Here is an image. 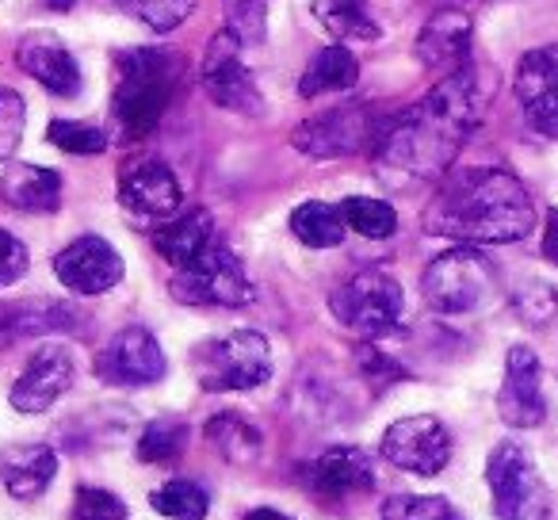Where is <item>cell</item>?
<instances>
[{"label":"cell","mask_w":558,"mask_h":520,"mask_svg":"<svg viewBox=\"0 0 558 520\" xmlns=\"http://www.w3.org/2000/svg\"><path fill=\"white\" fill-rule=\"evenodd\" d=\"M482 119V88L471 70H456L428 88L402 116L379 126L372 154L383 169L413 180H436L456 165L459 149Z\"/></svg>","instance_id":"obj_1"},{"label":"cell","mask_w":558,"mask_h":520,"mask_svg":"<svg viewBox=\"0 0 558 520\" xmlns=\"http://www.w3.org/2000/svg\"><path fill=\"white\" fill-rule=\"evenodd\" d=\"M16 62L47 93L65 96V100L81 93V65L54 32H27L16 43Z\"/></svg>","instance_id":"obj_17"},{"label":"cell","mask_w":558,"mask_h":520,"mask_svg":"<svg viewBox=\"0 0 558 520\" xmlns=\"http://www.w3.org/2000/svg\"><path fill=\"white\" fill-rule=\"evenodd\" d=\"M149 505H154L161 517H169V520H203L207 517V509H210V497H207V489L199 486V482H192V479H172V482H165L161 489H154L149 494Z\"/></svg>","instance_id":"obj_28"},{"label":"cell","mask_w":558,"mask_h":520,"mask_svg":"<svg viewBox=\"0 0 558 520\" xmlns=\"http://www.w3.org/2000/svg\"><path fill=\"white\" fill-rule=\"evenodd\" d=\"M215 241H218L215 218H210L203 207L180 210V215H172L169 222L157 226V233H154V249L169 261L172 268L192 265L195 256H199L207 245H215Z\"/></svg>","instance_id":"obj_21"},{"label":"cell","mask_w":558,"mask_h":520,"mask_svg":"<svg viewBox=\"0 0 558 520\" xmlns=\"http://www.w3.org/2000/svg\"><path fill=\"white\" fill-rule=\"evenodd\" d=\"M356 360H360V372H364V379L372 383L375 390H383L387 383H395V379H402V375H405L402 367L390 364V356H383L375 344H360Z\"/></svg>","instance_id":"obj_38"},{"label":"cell","mask_w":558,"mask_h":520,"mask_svg":"<svg viewBox=\"0 0 558 520\" xmlns=\"http://www.w3.org/2000/svg\"><path fill=\"white\" fill-rule=\"evenodd\" d=\"M73 383V356L62 344H47L32 356V364L24 367L16 383H12V410L20 413H43L70 390Z\"/></svg>","instance_id":"obj_18"},{"label":"cell","mask_w":558,"mask_h":520,"mask_svg":"<svg viewBox=\"0 0 558 520\" xmlns=\"http://www.w3.org/2000/svg\"><path fill=\"white\" fill-rule=\"evenodd\" d=\"M47 4H50L54 12H70V9H73V0H47Z\"/></svg>","instance_id":"obj_43"},{"label":"cell","mask_w":558,"mask_h":520,"mask_svg":"<svg viewBox=\"0 0 558 520\" xmlns=\"http://www.w3.org/2000/svg\"><path fill=\"white\" fill-rule=\"evenodd\" d=\"M50 142L65 154H77V157H93V154H104L108 146V134L93 123H81V119H54L50 123Z\"/></svg>","instance_id":"obj_33"},{"label":"cell","mask_w":558,"mask_h":520,"mask_svg":"<svg viewBox=\"0 0 558 520\" xmlns=\"http://www.w3.org/2000/svg\"><path fill=\"white\" fill-rule=\"evenodd\" d=\"M425 303L440 314H474L497 295V273L489 256L474 245H456L433 256L421 276Z\"/></svg>","instance_id":"obj_4"},{"label":"cell","mask_w":558,"mask_h":520,"mask_svg":"<svg viewBox=\"0 0 558 520\" xmlns=\"http://www.w3.org/2000/svg\"><path fill=\"white\" fill-rule=\"evenodd\" d=\"M497 413L512 428H535L547 418V402L539 390V356L527 344H512L505 360V383L497 390Z\"/></svg>","instance_id":"obj_15"},{"label":"cell","mask_w":558,"mask_h":520,"mask_svg":"<svg viewBox=\"0 0 558 520\" xmlns=\"http://www.w3.org/2000/svg\"><path fill=\"white\" fill-rule=\"evenodd\" d=\"M0 195L9 207L27 215H54L62 207V177L43 165H9L0 180Z\"/></svg>","instance_id":"obj_22"},{"label":"cell","mask_w":558,"mask_h":520,"mask_svg":"<svg viewBox=\"0 0 558 520\" xmlns=\"http://www.w3.org/2000/svg\"><path fill=\"white\" fill-rule=\"evenodd\" d=\"M383 520H463L448 497H417L395 494L383 505Z\"/></svg>","instance_id":"obj_32"},{"label":"cell","mask_w":558,"mask_h":520,"mask_svg":"<svg viewBox=\"0 0 558 520\" xmlns=\"http://www.w3.org/2000/svg\"><path fill=\"white\" fill-rule=\"evenodd\" d=\"M535 226L527 188L505 169H463L440 184L425 210V230L459 245H509Z\"/></svg>","instance_id":"obj_2"},{"label":"cell","mask_w":558,"mask_h":520,"mask_svg":"<svg viewBox=\"0 0 558 520\" xmlns=\"http://www.w3.org/2000/svg\"><path fill=\"white\" fill-rule=\"evenodd\" d=\"M169 291L177 303L187 306H245L253 303V283L241 268L238 253L222 241L207 245L192 265L177 268L169 280Z\"/></svg>","instance_id":"obj_8"},{"label":"cell","mask_w":558,"mask_h":520,"mask_svg":"<svg viewBox=\"0 0 558 520\" xmlns=\"http://www.w3.org/2000/svg\"><path fill=\"white\" fill-rule=\"evenodd\" d=\"M306 486L326 497H349L375 486V459L364 448H326L306 467Z\"/></svg>","instance_id":"obj_20"},{"label":"cell","mask_w":558,"mask_h":520,"mask_svg":"<svg viewBox=\"0 0 558 520\" xmlns=\"http://www.w3.org/2000/svg\"><path fill=\"white\" fill-rule=\"evenodd\" d=\"M207 444L226 463H238V467L253 463L260 456V433L241 413H215L207 421Z\"/></svg>","instance_id":"obj_26"},{"label":"cell","mask_w":558,"mask_h":520,"mask_svg":"<svg viewBox=\"0 0 558 520\" xmlns=\"http://www.w3.org/2000/svg\"><path fill=\"white\" fill-rule=\"evenodd\" d=\"M512 311H517V318L527 322V326H547L558 314V291L543 280H527L524 288L512 295Z\"/></svg>","instance_id":"obj_34"},{"label":"cell","mask_w":558,"mask_h":520,"mask_svg":"<svg viewBox=\"0 0 558 520\" xmlns=\"http://www.w3.org/2000/svg\"><path fill=\"white\" fill-rule=\"evenodd\" d=\"M73 322L70 306L58 303H35V306H12V334H50V329H65Z\"/></svg>","instance_id":"obj_35"},{"label":"cell","mask_w":558,"mask_h":520,"mask_svg":"<svg viewBox=\"0 0 558 520\" xmlns=\"http://www.w3.org/2000/svg\"><path fill=\"white\" fill-rule=\"evenodd\" d=\"M24 119L27 108L20 100V93L12 88H0V161H9L16 154L20 138H24Z\"/></svg>","instance_id":"obj_37"},{"label":"cell","mask_w":558,"mask_h":520,"mask_svg":"<svg viewBox=\"0 0 558 520\" xmlns=\"http://www.w3.org/2000/svg\"><path fill=\"white\" fill-rule=\"evenodd\" d=\"M383 459L410 474H440L451 459V436L440 418L433 413H417V418H402L387 428L383 436Z\"/></svg>","instance_id":"obj_12"},{"label":"cell","mask_w":558,"mask_h":520,"mask_svg":"<svg viewBox=\"0 0 558 520\" xmlns=\"http://www.w3.org/2000/svg\"><path fill=\"white\" fill-rule=\"evenodd\" d=\"M341 218L349 230L364 233V238H372V241H383L398 230V210L383 199H372V195H352V199H344Z\"/></svg>","instance_id":"obj_29"},{"label":"cell","mask_w":558,"mask_h":520,"mask_svg":"<svg viewBox=\"0 0 558 520\" xmlns=\"http://www.w3.org/2000/svg\"><path fill=\"white\" fill-rule=\"evenodd\" d=\"M314 16L326 27L333 39H356V43H375L379 39V24H375L367 0H314Z\"/></svg>","instance_id":"obj_25"},{"label":"cell","mask_w":558,"mask_h":520,"mask_svg":"<svg viewBox=\"0 0 558 520\" xmlns=\"http://www.w3.org/2000/svg\"><path fill=\"white\" fill-rule=\"evenodd\" d=\"M344 230H349V226H344V218H341V207H329V203H322V199L299 203L295 215H291V233L311 249L341 245Z\"/></svg>","instance_id":"obj_27"},{"label":"cell","mask_w":558,"mask_h":520,"mask_svg":"<svg viewBox=\"0 0 558 520\" xmlns=\"http://www.w3.org/2000/svg\"><path fill=\"white\" fill-rule=\"evenodd\" d=\"M195 379L203 390H253L268 383L271 375V349L264 334L256 329H238V334L215 337L199 344L192 356Z\"/></svg>","instance_id":"obj_7"},{"label":"cell","mask_w":558,"mask_h":520,"mask_svg":"<svg viewBox=\"0 0 558 520\" xmlns=\"http://www.w3.org/2000/svg\"><path fill=\"white\" fill-rule=\"evenodd\" d=\"M0 474H4V489L20 501H32V497L47 494V486L58 474V456L47 448V444H20V448L4 451V463H0Z\"/></svg>","instance_id":"obj_23"},{"label":"cell","mask_w":558,"mask_h":520,"mask_svg":"<svg viewBox=\"0 0 558 520\" xmlns=\"http://www.w3.org/2000/svg\"><path fill=\"white\" fill-rule=\"evenodd\" d=\"M184 58L165 47L131 50L119 65V85L111 96V119L126 142H138L161 123L180 88Z\"/></svg>","instance_id":"obj_3"},{"label":"cell","mask_w":558,"mask_h":520,"mask_svg":"<svg viewBox=\"0 0 558 520\" xmlns=\"http://www.w3.org/2000/svg\"><path fill=\"white\" fill-rule=\"evenodd\" d=\"M96 375L111 387H149L165 375V352L146 326H126L96 352Z\"/></svg>","instance_id":"obj_13"},{"label":"cell","mask_w":558,"mask_h":520,"mask_svg":"<svg viewBox=\"0 0 558 520\" xmlns=\"http://www.w3.org/2000/svg\"><path fill=\"white\" fill-rule=\"evenodd\" d=\"M27 273V249L9 230H0V288H12Z\"/></svg>","instance_id":"obj_39"},{"label":"cell","mask_w":558,"mask_h":520,"mask_svg":"<svg viewBox=\"0 0 558 520\" xmlns=\"http://www.w3.org/2000/svg\"><path fill=\"white\" fill-rule=\"evenodd\" d=\"M199 85L210 96V104L226 111H238V116H260L264 111V96L256 88L253 73L241 62V39L230 27L210 35L199 62Z\"/></svg>","instance_id":"obj_9"},{"label":"cell","mask_w":558,"mask_h":520,"mask_svg":"<svg viewBox=\"0 0 558 520\" xmlns=\"http://www.w3.org/2000/svg\"><path fill=\"white\" fill-rule=\"evenodd\" d=\"M73 520H126V505L111 489L81 486L73 497Z\"/></svg>","instance_id":"obj_36"},{"label":"cell","mask_w":558,"mask_h":520,"mask_svg":"<svg viewBox=\"0 0 558 520\" xmlns=\"http://www.w3.org/2000/svg\"><path fill=\"white\" fill-rule=\"evenodd\" d=\"M471 16L463 9H440L425 20L413 55L425 65H444V70H463L471 55Z\"/></svg>","instance_id":"obj_19"},{"label":"cell","mask_w":558,"mask_h":520,"mask_svg":"<svg viewBox=\"0 0 558 520\" xmlns=\"http://www.w3.org/2000/svg\"><path fill=\"white\" fill-rule=\"evenodd\" d=\"M543 256L558 268V210L547 215V230H543Z\"/></svg>","instance_id":"obj_40"},{"label":"cell","mask_w":558,"mask_h":520,"mask_svg":"<svg viewBox=\"0 0 558 520\" xmlns=\"http://www.w3.org/2000/svg\"><path fill=\"white\" fill-rule=\"evenodd\" d=\"M245 520H291L288 512H279V509H268V505H260V509H253Z\"/></svg>","instance_id":"obj_41"},{"label":"cell","mask_w":558,"mask_h":520,"mask_svg":"<svg viewBox=\"0 0 558 520\" xmlns=\"http://www.w3.org/2000/svg\"><path fill=\"white\" fill-rule=\"evenodd\" d=\"M329 311L344 329H352L364 341H375V337H387L402 326L405 291L390 273L367 268V273H356L329 295Z\"/></svg>","instance_id":"obj_5"},{"label":"cell","mask_w":558,"mask_h":520,"mask_svg":"<svg viewBox=\"0 0 558 520\" xmlns=\"http://www.w3.org/2000/svg\"><path fill=\"white\" fill-rule=\"evenodd\" d=\"M360 81V62L344 43L326 47L311 65H306L303 81H299V96H326V93H349Z\"/></svg>","instance_id":"obj_24"},{"label":"cell","mask_w":558,"mask_h":520,"mask_svg":"<svg viewBox=\"0 0 558 520\" xmlns=\"http://www.w3.org/2000/svg\"><path fill=\"white\" fill-rule=\"evenodd\" d=\"M119 203L138 222H169L184 207V192L172 169L157 157H131L119 169Z\"/></svg>","instance_id":"obj_11"},{"label":"cell","mask_w":558,"mask_h":520,"mask_svg":"<svg viewBox=\"0 0 558 520\" xmlns=\"http://www.w3.org/2000/svg\"><path fill=\"white\" fill-rule=\"evenodd\" d=\"M486 482L497 520H550V489L517 440H501L489 451Z\"/></svg>","instance_id":"obj_6"},{"label":"cell","mask_w":558,"mask_h":520,"mask_svg":"<svg viewBox=\"0 0 558 520\" xmlns=\"http://www.w3.org/2000/svg\"><path fill=\"white\" fill-rule=\"evenodd\" d=\"M187 444V428L180 421H149L146 433L138 436V459L142 463H172L180 459Z\"/></svg>","instance_id":"obj_31"},{"label":"cell","mask_w":558,"mask_h":520,"mask_svg":"<svg viewBox=\"0 0 558 520\" xmlns=\"http://www.w3.org/2000/svg\"><path fill=\"white\" fill-rule=\"evenodd\" d=\"M54 276L73 295H104L123 280V256L111 249V241L81 233L54 256Z\"/></svg>","instance_id":"obj_14"},{"label":"cell","mask_w":558,"mask_h":520,"mask_svg":"<svg viewBox=\"0 0 558 520\" xmlns=\"http://www.w3.org/2000/svg\"><path fill=\"white\" fill-rule=\"evenodd\" d=\"M379 126L383 123H375V116L364 104H344V108L322 111V116L299 123L295 134H291V146H295L299 154L314 157V161L364 154V149H372L375 138H379Z\"/></svg>","instance_id":"obj_10"},{"label":"cell","mask_w":558,"mask_h":520,"mask_svg":"<svg viewBox=\"0 0 558 520\" xmlns=\"http://www.w3.org/2000/svg\"><path fill=\"white\" fill-rule=\"evenodd\" d=\"M512 88H517L520 108L535 123V131L558 138V43L520 58Z\"/></svg>","instance_id":"obj_16"},{"label":"cell","mask_w":558,"mask_h":520,"mask_svg":"<svg viewBox=\"0 0 558 520\" xmlns=\"http://www.w3.org/2000/svg\"><path fill=\"white\" fill-rule=\"evenodd\" d=\"M195 4H199V0H119V9H123L126 16H134L138 24H146L149 32H157V35L184 24L195 12Z\"/></svg>","instance_id":"obj_30"},{"label":"cell","mask_w":558,"mask_h":520,"mask_svg":"<svg viewBox=\"0 0 558 520\" xmlns=\"http://www.w3.org/2000/svg\"><path fill=\"white\" fill-rule=\"evenodd\" d=\"M12 326V306H4L0 303V334H4V329Z\"/></svg>","instance_id":"obj_42"}]
</instances>
